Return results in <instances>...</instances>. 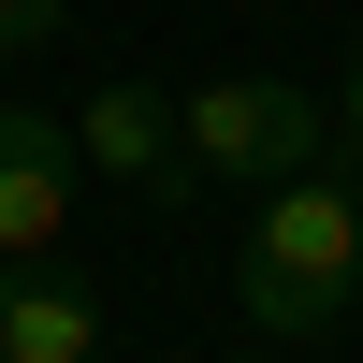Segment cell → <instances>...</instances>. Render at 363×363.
<instances>
[{"label":"cell","mask_w":363,"mask_h":363,"mask_svg":"<svg viewBox=\"0 0 363 363\" xmlns=\"http://www.w3.org/2000/svg\"><path fill=\"white\" fill-rule=\"evenodd\" d=\"M262 335H335L363 306V203L320 189V174H277V203L247 218V262H233Z\"/></svg>","instance_id":"obj_1"},{"label":"cell","mask_w":363,"mask_h":363,"mask_svg":"<svg viewBox=\"0 0 363 363\" xmlns=\"http://www.w3.org/2000/svg\"><path fill=\"white\" fill-rule=\"evenodd\" d=\"M174 145H189V174H320L335 102L291 87V73H203L174 102Z\"/></svg>","instance_id":"obj_2"},{"label":"cell","mask_w":363,"mask_h":363,"mask_svg":"<svg viewBox=\"0 0 363 363\" xmlns=\"http://www.w3.org/2000/svg\"><path fill=\"white\" fill-rule=\"evenodd\" d=\"M73 160L102 174V189H131V203H189V145H174V102H160V87H87Z\"/></svg>","instance_id":"obj_3"},{"label":"cell","mask_w":363,"mask_h":363,"mask_svg":"<svg viewBox=\"0 0 363 363\" xmlns=\"http://www.w3.org/2000/svg\"><path fill=\"white\" fill-rule=\"evenodd\" d=\"M58 233H73V131L0 102V262H58Z\"/></svg>","instance_id":"obj_4"},{"label":"cell","mask_w":363,"mask_h":363,"mask_svg":"<svg viewBox=\"0 0 363 363\" xmlns=\"http://www.w3.org/2000/svg\"><path fill=\"white\" fill-rule=\"evenodd\" d=\"M0 363H102V306L44 262H0Z\"/></svg>","instance_id":"obj_5"},{"label":"cell","mask_w":363,"mask_h":363,"mask_svg":"<svg viewBox=\"0 0 363 363\" xmlns=\"http://www.w3.org/2000/svg\"><path fill=\"white\" fill-rule=\"evenodd\" d=\"M58 15H73V0H0V58H29V44H58Z\"/></svg>","instance_id":"obj_6"},{"label":"cell","mask_w":363,"mask_h":363,"mask_svg":"<svg viewBox=\"0 0 363 363\" xmlns=\"http://www.w3.org/2000/svg\"><path fill=\"white\" fill-rule=\"evenodd\" d=\"M335 131H349V145H363V58H349V87H335Z\"/></svg>","instance_id":"obj_7"},{"label":"cell","mask_w":363,"mask_h":363,"mask_svg":"<svg viewBox=\"0 0 363 363\" xmlns=\"http://www.w3.org/2000/svg\"><path fill=\"white\" fill-rule=\"evenodd\" d=\"M233 363H277V349H233Z\"/></svg>","instance_id":"obj_8"}]
</instances>
